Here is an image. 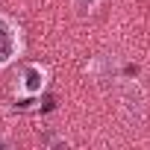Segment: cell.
Returning a JSON list of instances; mask_svg holds the SVG:
<instances>
[{
    "label": "cell",
    "instance_id": "3",
    "mask_svg": "<svg viewBox=\"0 0 150 150\" xmlns=\"http://www.w3.org/2000/svg\"><path fill=\"white\" fill-rule=\"evenodd\" d=\"M103 3V0H74V9H77V15L80 18H88V15H94L97 12V6Z\"/></svg>",
    "mask_w": 150,
    "mask_h": 150
},
{
    "label": "cell",
    "instance_id": "2",
    "mask_svg": "<svg viewBox=\"0 0 150 150\" xmlns=\"http://www.w3.org/2000/svg\"><path fill=\"white\" fill-rule=\"evenodd\" d=\"M47 80H50L47 65H41V62H27V65L21 68V74H18V86H15V91H18L21 100L41 97L44 88H47Z\"/></svg>",
    "mask_w": 150,
    "mask_h": 150
},
{
    "label": "cell",
    "instance_id": "1",
    "mask_svg": "<svg viewBox=\"0 0 150 150\" xmlns=\"http://www.w3.org/2000/svg\"><path fill=\"white\" fill-rule=\"evenodd\" d=\"M24 53V30L21 24L6 15V12H0V71L9 68L12 62H18Z\"/></svg>",
    "mask_w": 150,
    "mask_h": 150
}]
</instances>
